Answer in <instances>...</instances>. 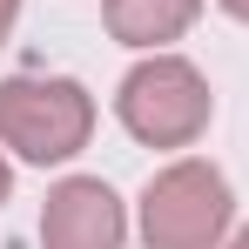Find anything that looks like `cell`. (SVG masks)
Returning a JSON list of instances; mask_svg holds the SVG:
<instances>
[{
    "label": "cell",
    "instance_id": "1",
    "mask_svg": "<svg viewBox=\"0 0 249 249\" xmlns=\"http://www.w3.org/2000/svg\"><path fill=\"white\" fill-rule=\"evenodd\" d=\"M229 222H236V189L202 155L155 168L142 189V209H135V229L148 249H222Z\"/></svg>",
    "mask_w": 249,
    "mask_h": 249
},
{
    "label": "cell",
    "instance_id": "2",
    "mask_svg": "<svg viewBox=\"0 0 249 249\" xmlns=\"http://www.w3.org/2000/svg\"><path fill=\"white\" fill-rule=\"evenodd\" d=\"M94 135V94L74 74H7L0 81V148L54 168L74 162Z\"/></svg>",
    "mask_w": 249,
    "mask_h": 249
},
{
    "label": "cell",
    "instance_id": "3",
    "mask_svg": "<svg viewBox=\"0 0 249 249\" xmlns=\"http://www.w3.org/2000/svg\"><path fill=\"white\" fill-rule=\"evenodd\" d=\"M115 115L142 148H189V142H202L209 115H215V94H209V74L196 61L162 47V54H142L122 74Z\"/></svg>",
    "mask_w": 249,
    "mask_h": 249
},
{
    "label": "cell",
    "instance_id": "4",
    "mask_svg": "<svg viewBox=\"0 0 249 249\" xmlns=\"http://www.w3.org/2000/svg\"><path fill=\"white\" fill-rule=\"evenodd\" d=\"M128 209L101 175H61L41 202V249H122Z\"/></svg>",
    "mask_w": 249,
    "mask_h": 249
},
{
    "label": "cell",
    "instance_id": "5",
    "mask_svg": "<svg viewBox=\"0 0 249 249\" xmlns=\"http://www.w3.org/2000/svg\"><path fill=\"white\" fill-rule=\"evenodd\" d=\"M101 20H108V34L122 47L162 54L168 41H182L202 20V0H101Z\"/></svg>",
    "mask_w": 249,
    "mask_h": 249
},
{
    "label": "cell",
    "instance_id": "6",
    "mask_svg": "<svg viewBox=\"0 0 249 249\" xmlns=\"http://www.w3.org/2000/svg\"><path fill=\"white\" fill-rule=\"evenodd\" d=\"M14 20H20V0H0V41L14 34Z\"/></svg>",
    "mask_w": 249,
    "mask_h": 249
},
{
    "label": "cell",
    "instance_id": "7",
    "mask_svg": "<svg viewBox=\"0 0 249 249\" xmlns=\"http://www.w3.org/2000/svg\"><path fill=\"white\" fill-rule=\"evenodd\" d=\"M215 7H222L229 20H243V27H249V0H215Z\"/></svg>",
    "mask_w": 249,
    "mask_h": 249
},
{
    "label": "cell",
    "instance_id": "8",
    "mask_svg": "<svg viewBox=\"0 0 249 249\" xmlns=\"http://www.w3.org/2000/svg\"><path fill=\"white\" fill-rule=\"evenodd\" d=\"M14 196V168H7V155H0V202Z\"/></svg>",
    "mask_w": 249,
    "mask_h": 249
},
{
    "label": "cell",
    "instance_id": "9",
    "mask_svg": "<svg viewBox=\"0 0 249 249\" xmlns=\"http://www.w3.org/2000/svg\"><path fill=\"white\" fill-rule=\"evenodd\" d=\"M222 249H249V229H236V236H229V243H222Z\"/></svg>",
    "mask_w": 249,
    "mask_h": 249
}]
</instances>
